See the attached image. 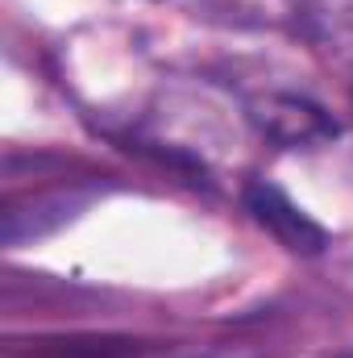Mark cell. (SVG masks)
I'll return each instance as SVG.
<instances>
[{
    "instance_id": "3",
    "label": "cell",
    "mask_w": 353,
    "mask_h": 358,
    "mask_svg": "<svg viewBox=\"0 0 353 358\" xmlns=\"http://www.w3.org/2000/svg\"><path fill=\"white\" fill-rule=\"evenodd\" d=\"M146 342L133 338H59V342H38L33 358H142Z\"/></svg>"
},
{
    "instance_id": "2",
    "label": "cell",
    "mask_w": 353,
    "mask_h": 358,
    "mask_svg": "<svg viewBox=\"0 0 353 358\" xmlns=\"http://www.w3.org/2000/svg\"><path fill=\"white\" fill-rule=\"evenodd\" d=\"M250 121L278 146H320L341 134V125L308 96L295 92H270L250 104Z\"/></svg>"
},
{
    "instance_id": "1",
    "label": "cell",
    "mask_w": 353,
    "mask_h": 358,
    "mask_svg": "<svg viewBox=\"0 0 353 358\" xmlns=\"http://www.w3.org/2000/svg\"><path fill=\"white\" fill-rule=\"evenodd\" d=\"M246 208H250V217L262 225L283 250L303 255V259L324 255L329 229L316 225V221H312L283 187H274L270 179H250V183H246Z\"/></svg>"
}]
</instances>
